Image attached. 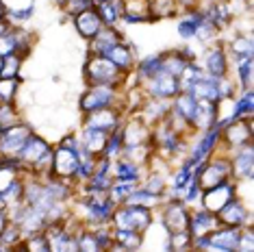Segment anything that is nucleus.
I'll use <instances>...</instances> for the list:
<instances>
[{"instance_id": "nucleus-1", "label": "nucleus", "mask_w": 254, "mask_h": 252, "mask_svg": "<svg viewBox=\"0 0 254 252\" xmlns=\"http://www.w3.org/2000/svg\"><path fill=\"white\" fill-rule=\"evenodd\" d=\"M83 78H85V85H109V87L122 89L126 74L113 61H109L105 55L89 53L83 65Z\"/></svg>"}, {"instance_id": "nucleus-2", "label": "nucleus", "mask_w": 254, "mask_h": 252, "mask_svg": "<svg viewBox=\"0 0 254 252\" xmlns=\"http://www.w3.org/2000/svg\"><path fill=\"white\" fill-rule=\"evenodd\" d=\"M154 222V211L141 204H118L111 213L109 224L111 228H124V231H137V233H146L150 231Z\"/></svg>"}, {"instance_id": "nucleus-3", "label": "nucleus", "mask_w": 254, "mask_h": 252, "mask_svg": "<svg viewBox=\"0 0 254 252\" xmlns=\"http://www.w3.org/2000/svg\"><path fill=\"white\" fill-rule=\"evenodd\" d=\"M230 179H233V172H230V157L228 154L213 152L206 161L195 165V181H198L202 191L209 187H215L224 181H230Z\"/></svg>"}, {"instance_id": "nucleus-4", "label": "nucleus", "mask_w": 254, "mask_h": 252, "mask_svg": "<svg viewBox=\"0 0 254 252\" xmlns=\"http://www.w3.org/2000/svg\"><path fill=\"white\" fill-rule=\"evenodd\" d=\"M120 105H122V89L109 87V85H85V91L78 98V109L83 113H91L107 107H120Z\"/></svg>"}, {"instance_id": "nucleus-5", "label": "nucleus", "mask_w": 254, "mask_h": 252, "mask_svg": "<svg viewBox=\"0 0 254 252\" xmlns=\"http://www.w3.org/2000/svg\"><path fill=\"white\" fill-rule=\"evenodd\" d=\"M254 128H252V118H239L230 120L228 124L222 126V135H219V146H224L228 154L235 148H241L246 144H252Z\"/></svg>"}, {"instance_id": "nucleus-6", "label": "nucleus", "mask_w": 254, "mask_h": 252, "mask_svg": "<svg viewBox=\"0 0 254 252\" xmlns=\"http://www.w3.org/2000/svg\"><path fill=\"white\" fill-rule=\"evenodd\" d=\"M189 213H191V207H187L181 198H165L161 204V224L165 233L187 231Z\"/></svg>"}, {"instance_id": "nucleus-7", "label": "nucleus", "mask_w": 254, "mask_h": 252, "mask_svg": "<svg viewBox=\"0 0 254 252\" xmlns=\"http://www.w3.org/2000/svg\"><path fill=\"white\" fill-rule=\"evenodd\" d=\"M74 231L76 228H72L67 220L46 224L44 235H46V242H48V252H78Z\"/></svg>"}, {"instance_id": "nucleus-8", "label": "nucleus", "mask_w": 254, "mask_h": 252, "mask_svg": "<svg viewBox=\"0 0 254 252\" xmlns=\"http://www.w3.org/2000/svg\"><path fill=\"white\" fill-rule=\"evenodd\" d=\"M78 163H80V150L57 146V148H53V170H50V176H57V179H61V181L74 183Z\"/></svg>"}, {"instance_id": "nucleus-9", "label": "nucleus", "mask_w": 254, "mask_h": 252, "mask_svg": "<svg viewBox=\"0 0 254 252\" xmlns=\"http://www.w3.org/2000/svg\"><path fill=\"white\" fill-rule=\"evenodd\" d=\"M31 126H28L24 120L13 126H9V128L2 130V135H0V157H11V159H18L22 148H24L26 139L31 137Z\"/></svg>"}, {"instance_id": "nucleus-10", "label": "nucleus", "mask_w": 254, "mask_h": 252, "mask_svg": "<svg viewBox=\"0 0 254 252\" xmlns=\"http://www.w3.org/2000/svg\"><path fill=\"white\" fill-rule=\"evenodd\" d=\"M217 222L219 226H233V228H244L248 224H252V211L250 207L241 200V196H235L233 200H228L222 209L217 211Z\"/></svg>"}, {"instance_id": "nucleus-11", "label": "nucleus", "mask_w": 254, "mask_h": 252, "mask_svg": "<svg viewBox=\"0 0 254 252\" xmlns=\"http://www.w3.org/2000/svg\"><path fill=\"white\" fill-rule=\"evenodd\" d=\"M143 91H146L148 98H161V100H172L174 96L181 91V83L176 76H172L170 72L161 70L154 76H150L148 81L141 83Z\"/></svg>"}, {"instance_id": "nucleus-12", "label": "nucleus", "mask_w": 254, "mask_h": 252, "mask_svg": "<svg viewBox=\"0 0 254 252\" xmlns=\"http://www.w3.org/2000/svg\"><path fill=\"white\" fill-rule=\"evenodd\" d=\"M202 72L206 76L213 78H222L230 74V57L226 53V46L224 44H209L204 50V61H202Z\"/></svg>"}, {"instance_id": "nucleus-13", "label": "nucleus", "mask_w": 254, "mask_h": 252, "mask_svg": "<svg viewBox=\"0 0 254 252\" xmlns=\"http://www.w3.org/2000/svg\"><path fill=\"white\" fill-rule=\"evenodd\" d=\"M237 196V183L230 179V181H224L215 187H209L202 191L200 196V207L211 211V213H217L228 200H233Z\"/></svg>"}, {"instance_id": "nucleus-14", "label": "nucleus", "mask_w": 254, "mask_h": 252, "mask_svg": "<svg viewBox=\"0 0 254 252\" xmlns=\"http://www.w3.org/2000/svg\"><path fill=\"white\" fill-rule=\"evenodd\" d=\"M228 157H230V172H233V181L235 183L252 181V172H254V150H252V144L235 148Z\"/></svg>"}, {"instance_id": "nucleus-15", "label": "nucleus", "mask_w": 254, "mask_h": 252, "mask_svg": "<svg viewBox=\"0 0 254 252\" xmlns=\"http://www.w3.org/2000/svg\"><path fill=\"white\" fill-rule=\"evenodd\" d=\"M50 152H53V146L48 144V139H44V137L31 133V137L26 139V144H24V148H22V152H20L18 159H20L24 172L28 174V172H31L46 157V154H50Z\"/></svg>"}, {"instance_id": "nucleus-16", "label": "nucleus", "mask_w": 254, "mask_h": 252, "mask_svg": "<svg viewBox=\"0 0 254 252\" xmlns=\"http://www.w3.org/2000/svg\"><path fill=\"white\" fill-rule=\"evenodd\" d=\"M124 111L120 107H107V109H98L91 113H83V126H91V128H100L111 133L113 128H118L124 120Z\"/></svg>"}, {"instance_id": "nucleus-17", "label": "nucleus", "mask_w": 254, "mask_h": 252, "mask_svg": "<svg viewBox=\"0 0 254 252\" xmlns=\"http://www.w3.org/2000/svg\"><path fill=\"white\" fill-rule=\"evenodd\" d=\"M239 235H241V228L217 226L215 231H211L209 235H206V250H213V252H237Z\"/></svg>"}, {"instance_id": "nucleus-18", "label": "nucleus", "mask_w": 254, "mask_h": 252, "mask_svg": "<svg viewBox=\"0 0 254 252\" xmlns=\"http://www.w3.org/2000/svg\"><path fill=\"white\" fill-rule=\"evenodd\" d=\"M72 24H74L76 33L85 39V42H91V39H94L98 33L102 31V26H105V24H102V20H100V15L96 13L94 7L83 9L80 13L72 15Z\"/></svg>"}, {"instance_id": "nucleus-19", "label": "nucleus", "mask_w": 254, "mask_h": 252, "mask_svg": "<svg viewBox=\"0 0 254 252\" xmlns=\"http://www.w3.org/2000/svg\"><path fill=\"white\" fill-rule=\"evenodd\" d=\"M109 133L100 128H91V126H83L78 135V144H80V152L89 154V157H102V150L107 146Z\"/></svg>"}, {"instance_id": "nucleus-20", "label": "nucleus", "mask_w": 254, "mask_h": 252, "mask_svg": "<svg viewBox=\"0 0 254 252\" xmlns=\"http://www.w3.org/2000/svg\"><path fill=\"white\" fill-rule=\"evenodd\" d=\"M105 57H107L109 61H113L124 74H128V72L135 70L137 55H135V48H132V46L126 42V39H122V42H118V44H113L111 48L105 53Z\"/></svg>"}, {"instance_id": "nucleus-21", "label": "nucleus", "mask_w": 254, "mask_h": 252, "mask_svg": "<svg viewBox=\"0 0 254 252\" xmlns=\"http://www.w3.org/2000/svg\"><path fill=\"white\" fill-rule=\"evenodd\" d=\"M219 226L217 222V215L211 213V211L202 209V207H195L191 213H189V226L187 231L191 233V237H202V235H209L211 231H215Z\"/></svg>"}, {"instance_id": "nucleus-22", "label": "nucleus", "mask_w": 254, "mask_h": 252, "mask_svg": "<svg viewBox=\"0 0 254 252\" xmlns=\"http://www.w3.org/2000/svg\"><path fill=\"white\" fill-rule=\"evenodd\" d=\"M198 102H217L219 100V91H217V78L206 76L202 74L200 78H195L191 83V87L187 89Z\"/></svg>"}, {"instance_id": "nucleus-23", "label": "nucleus", "mask_w": 254, "mask_h": 252, "mask_svg": "<svg viewBox=\"0 0 254 252\" xmlns=\"http://www.w3.org/2000/svg\"><path fill=\"white\" fill-rule=\"evenodd\" d=\"M215 124H217V102H198L195 113L191 118V130L200 133V130H206Z\"/></svg>"}, {"instance_id": "nucleus-24", "label": "nucleus", "mask_w": 254, "mask_h": 252, "mask_svg": "<svg viewBox=\"0 0 254 252\" xmlns=\"http://www.w3.org/2000/svg\"><path fill=\"white\" fill-rule=\"evenodd\" d=\"M143 168L137 163L128 161L124 157H118L111 161V176L115 181H128V183H141L143 179Z\"/></svg>"}, {"instance_id": "nucleus-25", "label": "nucleus", "mask_w": 254, "mask_h": 252, "mask_svg": "<svg viewBox=\"0 0 254 252\" xmlns=\"http://www.w3.org/2000/svg\"><path fill=\"white\" fill-rule=\"evenodd\" d=\"M143 246V235L137 231H124V228H113V244L109 250L118 252H132Z\"/></svg>"}, {"instance_id": "nucleus-26", "label": "nucleus", "mask_w": 254, "mask_h": 252, "mask_svg": "<svg viewBox=\"0 0 254 252\" xmlns=\"http://www.w3.org/2000/svg\"><path fill=\"white\" fill-rule=\"evenodd\" d=\"M122 39H124V35L118 31V26H102V31L98 33L91 42H87L89 44V53L91 55H105L113 44L122 42Z\"/></svg>"}, {"instance_id": "nucleus-27", "label": "nucleus", "mask_w": 254, "mask_h": 252, "mask_svg": "<svg viewBox=\"0 0 254 252\" xmlns=\"http://www.w3.org/2000/svg\"><path fill=\"white\" fill-rule=\"evenodd\" d=\"M170 109H172V100H161V98H146V102L141 105V109L137 113L146 120V122L152 126V124H157L161 122L167 113H170Z\"/></svg>"}, {"instance_id": "nucleus-28", "label": "nucleus", "mask_w": 254, "mask_h": 252, "mask_svg": "<svg viewBox=\"0 0 254 252\" xmlns=\"http://www.w3.org/2000/svg\"><path fill=\"white\" fill-rule=\"evenodd\" d=\"M94 9L100 15L105 26H118V22H122V15H124L122 0H100V2L94 4Z\"/></svg>"}, {"instance_id": "nucleus-29", "label": "nucleus", "mask_w": 254, "mask_h": 252, "mask_svg": "<svg viewBox=\"0 0 254 252\" xmlns=\"http://www.w3.org/2000/svg\"><path fill=\"white\" fill-rule=\"evenodd\" d=\"M167 196H163V193H152V191H148L146 187H141V185H137L132 191L126 196V200L122 204H141V207H148V209H159L161 204H163V200Z\"/></svg>"}, {"instance_id": "nucleus-30", "label": "nucleus", "mask_w": 254, "mask_h": 252, "mask_svg": "<svg viewBox=\"0 0 254 252\" xmlns=\"http://www.w3.org/2000/svg\"><path fill=\"white\" fill-rule=\"evenodd\" d=\"M230 67L235 72V81L239 85V89H250L252 87V74H254V61L252 57H241V59L230 61Z\"/></svg>"}, {"instance_id": "nucleus-31", "label": "nucleus", "mask_w": 254, "mask_h": 252, "mask_svg": "<svg viewBox=\"0 0 254 252\" xmlns=\"http://www.w3.org/2000/svg\"><path fill=\"white\" fill-rule=\"evenodd\" d=\"M191 61L187 55H185V50H165V53H161V63H163V70L170 72L172 76H181L185 72V67H187V63Z\"/></svg>"}, {"instance_id": "nucleus-32", "label": "nucleus", "mask_w": 254, "mask_h": 252, "mask_svg": "<svg viewBox=\"0 0 254 252\" xmlns=\"http://www.w3.org/2000/svg\"><path fill=\"white\" fill-rule=\"evenodd\" d=\"M252 50H254V46H252V35L250 33H237V35L230 39L228 46H226V53L230 57V61H235V59H241V57H252Z\"/></svg>"}, {"instance_id": "nucleus-33", "label": "nucleus", "mask_w": 254, "mask_h": 252, "mask_svg": "<svg viewBox=\"0 0 254 252\" xmlns=\"http://www.w3.org/2000/svg\"><path fill=\"white\" fill-rule=\"evenodd\" d=\"M195 107H198V100H195L189 91H178L174 98H172V109H174L183 120H187L189 126H191V118L195 113Z\"/></svg>"}, {"instance_id": "nucleus-34", "label": "nucleus", "mask_w": 254, "mask_h": 252, "mask_svg": "<svg viewBox=\"0 0 254 252\" xmlns=\"http://www.w3.org/2000/svg\"><path fill=\"white\" fill-rule=\"evenodd\" d=\"M252 116H254L252 87H250V89H239V96L235 94V98H233V120L252 118Z\"/></svg>"}, {"instance_id": "nucleus-35", "label": "nucleus", "mask_w": 254, "mask_h": 252, "mask_svg": "<svg viewBox=\"0 0 254 252\" xmlns=\"http://www.w3.org/2000/svg\"><path fill=\"white\" fill-rule=\"evenodd\" d=\"M193 237L189 231H178V233H167V250H174V252H183V250H191Z\"/></svg>"}, {"instance_id": "nucleus-36", "label": "nucleus", "mask_w": 254, "mask_h": 252, "mask_svg": "<svg viewBox=\"0 0 254 252\" xmlns=\"http://www.w3.org/2000/svg\"><path fill=\"white\" fill-rule=\"evenodd\" d=\"M22 239H24V237H22V231L13 224V222H9V224L4 226V231L0 233V252L13 250L15 246L22 242Z\"/></svg>"}, {"instance_id": "nucleus-37", "label": "nucleus", "mask_w": 254, "mask_h": 252, "mask_svg": "<svg viewBox=\"0 0 254 252\" xmlns=\"http://www.w3.org/2000/svg\"><path fill=\"white\" fill-rule=\"evenodd\" d=\"M22 122L20 109L15 102H0V128H9V126Z\"/></svg>"}, {"instance_id": "nucleus-38", "label": "nucleus", "mask_w": 254, "mask_h": 252, "mask_svg": "<svg viewBox=\"0 0 254 252\" xmlns=\"http://www.w3.org/2000/svg\"><path fill=\"white\" fill-rule=\"evenodd\" d=\"M20 91V76H0V102H15Z\"/></svg>"}, {"instance_id": "nucleus-39", "label": "nucleus", "mask_w": 254, "mask_h": 252, "mask_svg": "<svg viewBox=\"0 0 254 252\" xmlns=\"http://www.w3.org/2000/svg\"><path fill=\"white\" fill-rule=\"evenodd\" d=\"M22 61H24V59H22L20 55L2 57V70H0V76H20Z\"/></svg>"}, {"instance_id": "nucleus-40", "label": "nucleus", "mask_w": 254, "mask_h": 252, "mask_svg": "<svg viewBox=\"0 0 254 252\" xmlns=\"http://www.w3.org/2000/svg\"><path fill=\"white\" fill-rule=\"evenodd\" d=\"M9 55H18V44H15L13 28L4 37H0V57H9Z\"/></svg>"}, {"instance_id": "nucleus-41", "label": "nucleus", "mask_w": 254, "mask_h": 252, "mask_svg": "<svg viewBox=\"0 0 254 252\" xmlns=\"http://www.w3.org/2000/svg\"><path fill=\"white\" fill-rule=\"evenodd\" d=\"M89 7H94V0H67V2L63 4L61 9L72 18V15H76L83 9H89Z\"/></svg>"}, {"instance_id": "nucleus-42", "label": "nucleus", "mask_w": 254, "mask_h": 252, "mask_svg": "<svg viewBox=\"0 0 254 252\" xmlns=\"http://www.w3.org/2000/svg\"><path fill=\"white\" fill-rule=\"evenodd\" d=\"M239 252H252L254 250V244H252V224H248L241 228V235H239V246H237Z\"/></svg>"}, {"instance_id": "nucleus-43", "label": "nucleus", "mask_w": 254, "mask_h": 252, "mask_svg": "<svg viewBox=\"0 0 254 252\" xmlns=\"http://www.w3.org/2000/svg\"><path fill=\"white\" fill-rule=\"evenodd\" d=\"M59 146H65V148H74V150H80V144H78V135H74V133L65 135V137H63V139L59 141Z\"/></svg>"}, {"instance_id": "nucleus-44", "label": "nucleus", "mask_w": 254, "mask_h": 252, "mask_svg": "<svg viewBox=\"0 0 254 252\" xmlns=\"http://www.w3.org/2000/svg\"><path fill=\"white\" fill-rule=\"evenodd\" d=\"M174 2L178 4V9L185 11V9H193L200 4V0H174Z\"/></svg>"}, {"instance_id": "nucleus-45", "label": "nucleus", "mask_w": 254, "mask_h": 252, "mask_svg": "<svg viewBox=\"0 0 254 252\" xmlns=\"http://www.w3.org/2000/svg\"><path fill=\"white\" fill-rule=\"evenodd\" d=\"M11 28H13V24H11L9 20H0V37H4L7 33H11Z\"/></svg>"}, {"instance_id": "nucleus-46", "label": "nucleus", "mask_w": 254, "mask_h": 252, "mask_svg": "<svg viewBox=\"0 0 254 252\" xmlns=\"http://www.w3.org/2000/svg\"><path fill=\"white\" fill-rule=\"evenodd\" d=\"M9 224V211L7 209H0V233L4 231V226Z\"/></svg>"}, {"instance_id": "nucleus-47", "label": "nucleus", "mask_w": 254, "mask_h": 252, "mask_svg": "<svg viewBox=\"0 0 254 252\" xmlns=\"http://www.w3.org/2000/svg\"><path fill=\"white\" fill-rule=\"evenodd\" d=\"M7 13H9V9L4 7V2H0V20H7Z\"/></svg>"}, {"instance_id": "nucleus-48", "label": "nucleus", "mask_w": 254, "mask_h": 252, "mask_svg": "<svg viewBox=\"0 0 254 252\" xmlns=\"http://www.w3.org/2000/svg\"><path fill=\"white\" fill-rule=\"evenodd\" d=\"M67 2V0H55V4H57V7H63V4H65Z\"/></svg>"}, {"instance_id": "nucleus-49", "label": "nucleus", "mask_w": 254, "mask_h": 252, "mask_svg": "<svg viewBox=\"0 0 254 252\" xmlns=\"http://www.w3.org/2000/svg\"><path fill=\"white\" fill-rule=\"evenodd\" d=\"M0 135H2V128H0Z\"/></svg>"}]
</instances>
